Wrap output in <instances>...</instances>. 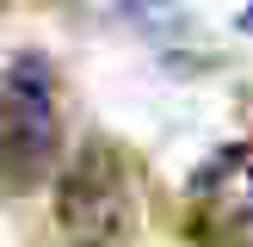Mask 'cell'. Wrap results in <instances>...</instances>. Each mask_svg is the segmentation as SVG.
I'll return each mask as SVG.
<instances>
[{
    "mask_svg": "<svg viewBox=\"0 0 253 247\" xmlns=\"http://www.w3.org/2000/svg\"><path fill=\"white\" fill-rule=\"evenodd\" d=\"M56 222L74 247H124L136 229V185L111 142H86L62 167L56 185Z\"/></svg>",
    "mask_w": 253,
    "mask_h": 247,
    "instance_id": "cell-1",
    "label": "cell"
},
{
    "mask_svg": "<svg viewBox=\"0 0 253 247\" xmlns=\"http://www.w3.org/2000/svg\"><path fill=\"white\" fill-rule=\"evenodd\" d=\"M56 136H62V118H56V74H49L43 56H12L6 74H0V148L19 173H37L56 161Z\"/></svg>",
    "mask_w": 253,
    "mask_h": 247,
    "instance_id": "cell-2",
    "label": "cell"
},
{
    "mask_svg": "<svg viewBox=\"0 0 253 247\" xmlns=\"http://www.w3.org/2000/svg\"><path fill=\"white\" fill-rule=\"evenodd\" d=\"M192 229L204 241H247L253 235V142H229L192 173Z\"/></svg>",
    "mask_w": 253,
    "mask_h": 247,
    "instance_id": "cell-3",
    "label": "cell"
}]
</instances>
